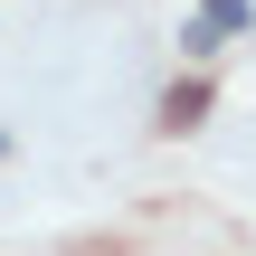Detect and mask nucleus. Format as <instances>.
<instances>
[{"label": "nucleus", "instance_id": "obj_1", "mask_svg": "<svg viewBox=\"0 0 256 256\" xmlns=\"http://www.w3.org/2000/svg\"><path fill=\"white\" fill-rule=\"evenodd\" d=\"M200 114H209V86H171V104H162V124H171V133H190Z\"/></svg>", "mask_w": 256, "mask_h": 256}, {"label": "nucleus", "instance_id": "obj_2", "mask_svg": "<svg viewBox=\"0 0 256 256\" xmlns=\"http://www.w3.org/2000/svg\"><path fill=\"white\" fill-rule=\"evenodd\" d=\"M200 19H209V28H247L256 10H247V0H200Z\"/></svg>", "mask_w": 256, "mask_h": 256}]
</instances>
